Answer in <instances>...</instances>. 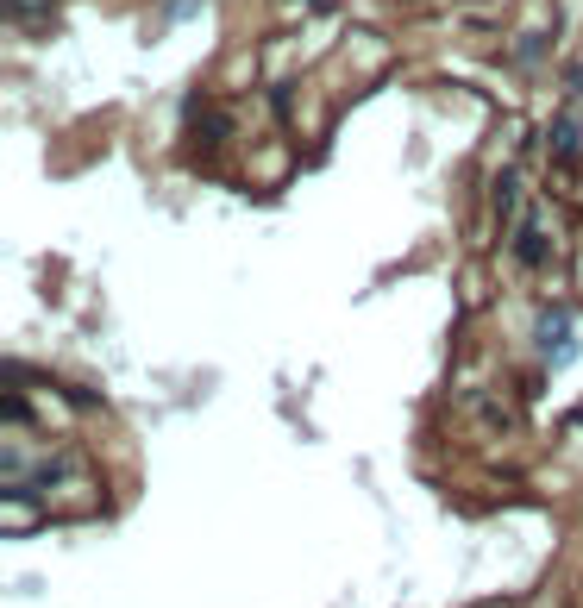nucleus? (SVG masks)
Wrapping results in <instances>:
<instances>
[{
	"instance_id": "nucleus-2",
	"label": "nucleus",
	"mask_w": 583,
	"mask_h": 608,
	"mask_svg": "<svg viewBox=\"0 0 583 608\" xmlns=\"http://www.w3.org/2000/svg\"><path fill=\"white\" fill-rule=\"evenodd\" d=\"M540 345H552L558 358L571 352V314H565V308H546V314H540Z\"/></svg>"
},
{
	"instance_id": "nucleus-6",
	"label": "nucleus",
	"mask_w": 583,
	"mask_h": 608,
	"mask_svg": "<svg viewBox=\"0 0 583 608\" xmlns=\"http://www.w3.org/2000/svg\"><path fill=\"white\" fill-rule=\"evenodd\" d=\"M0 414H7V427H26V395L7 389V402H0Z\"/></svg>"
},
{
	"instance_id": "nucleus-3",
	"label": "nucleus",
	"mask_w": 583,
	"mask_h": 608,
	"mask_svg": "<svg viewBox=\"0 0 583 608\" xmlns=\"http://www.w3.org/2000/svg\"><path fill=\"white\" fill-rule=\"evenodd\" d=\"M515 257H521V264H540V257H546V239H540V226H521V239H515Z\"/></svg>"
},
{
	"instance_id": "nucleus-5",
	"label": "nucleus",
	"mask_w": 583,
	"mask_h": 608,
	"mask_svg": "<svg viewBox=\"0 0 583 608\" xmlns=\"http://www.w3.org/2000/svg\"><path fill=\"white\" fill-rule=\"evenodd\" d=\"M515 195H521V176H515V170H502V182H496V207H502V214L515 207Z\"/></svg>"
},
{
	"instance_id": "nucleus-4",
	"label": "nucleus",
	"mask_w": 583,
	"mask_h": 608,
	"mask_svg": "<svg viewBox=\"0 0 583 608\" xmlns=\"http://www.w3.org/2000/svg\"><path fill=\"white\" fill-rule=\"evenodd\" d=\"M7 13H13V19H26V26H44V19H51L57 7H51V0H7Z\"/></svg>"
},
{
	"instance_id": "nucleus-1",
	"label": "nucleus",
	"mask_w": 583,
	"mask_h": 608,
	"mask_svg": "<svg viewBox=\"0 0 583 608\" xmlns=\"http://www.w3.org/2000/svg\"><path fill=\"white\" fill-rule=\"evenodd\" d=\"M546 151L558 163H577L583 157V120H577V113H558V120L546 126Z\"/></svg>"
}]
</instances>
